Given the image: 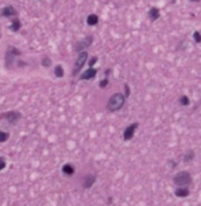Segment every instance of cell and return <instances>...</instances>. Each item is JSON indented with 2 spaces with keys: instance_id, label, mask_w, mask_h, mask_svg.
Wrapping results in <instances>:
<instances>
[{
  "instance_id": "cell-1",
  "label": "cell",
  "mask_w": 201,
  "mask_h": 206,
  "mask_svg": "<svg viewBox=\"0 0 201 206\" xmlns=\"http://www.w3.org/2000/svg\"><path fill=\"white\" fill-rule=\"evenodd\" d=\"M125 102H126V98H125L123 94L115 93L110 97L108 102H107V109H108L110 112H118V111H121L122 108H123Z\"/></svg>"
},
{
  "instance_id": "cell-2",
  "label": "cell",
  "mask_w": 201,
  "mask_h": 206,
  "mask_svg": "<svg viewBox=\"0 0 201 206\" xmlns=\"http://www.w3.org/2000/svg\"><path fill=\"white\" fill-rule=\"evenodd\" d=\"M193 182L189 171H179L173 176V183L175 187H189Z\"/></svg>"
},
{
  "instance_id": "cell-3",
  "label": "cell",
  "mask_w": 201,
  "mask_h": 206,
  "mask_svg": "<svg viewBox=\"0 0 201 206\" xmlns=\"http://www.w3.org/2000/svg\"><path fill=\"white\" fill-rule=\"evenodd\" d=\"M86 60H88V52L86 51H82L78 53V57L75 60V64H74V70H73V75H77L78 72L82 70V67L85 66Z\"/></svg>"
},
{
  "instance_id": "cell-4",
  "label": "cell",
  "mask_w": 201,
  "mask_h": 206,
  "mask_svg": "<svg viewBox=\"0 0 201 206\" xmlns=\"http://www.w3.org/2000/svg\"><path fill=\"white\" fill-rule=\"evenodd\" d=\"M138 126H140V123H137V122H134V123H132L130 126H127V127L125 128V131H123V139H125V141L133 139V137H134V134H136V131H137V128H138Z\"/></svg>"
},
{
  "instance_id": "cell-5",
  "label": "cell",
  "mask_w": 201,
  "mask_h": 206,
  "mask_svg": "<svg viewBox=\"0 0 201 206\" xmlns=\"http://www.w3.org/2000/svg\"><path fill=\"white\" fill-rule=\"evenodd\" d=\"M0 119H6L8 123H11V124H14V123H17V120L21 119V113L19 112H4L0 115Z\"/></svg>"
},
{
  "instance_id": "cell-6",
  "label": "cell",
  "mask_w": 201,
  "mask_h": 206,
  "mask_svg": "<svg viewBox=\"0 0 201 206\" xmlns=\"http://www.w3.org/2000/svg\"><path fill=\"white\" fill-rule=\"evenodd\" d=\"M92 42H93V37H92V36L84 38V40L78 41L77 46H75V51H77V52H82L84 49H88L89 46L92 45Z\"/></svg>"
},
{
  "instance_id": "cell-7",
  "label": "cell",
  "mask_w": 201,
  "mask_h": 206,
  "mask_svg": "<svg viewBox=\"0 0 201 206\" xmlns=\"http://www.w3.org/2000/svg\"><path fill=\"white\" fill-rule=\"evenodd\" d=\"M96 75H97V70L93 68V67H89L86 71H84L82 74L80 75V79L81 81H88V79H93Z\"/></svg>"
},
{
  "instance_id": "cell-8",
  "label": "cell",
  "mask_w": 201,
  "mask_h": 206,
  "mask_svg": "<svg viewBox=\"0 0 201 206\" xmlns=\"http://www.w3.org/2000/svg\"><path fill=\"white\" fill-rule=\"evenodd\" d=\"M17 10L13 7V6H7L4 7L2 11H0V15L4 17V18H11V17H17Z\"/></svg>"
},
{
  "instance_id": "cell-9",
  "label": "cell",
  "mask_w": 201,
  "mask_h": 206,
  "mask_svg": "<svg viewBox=\"0 0 201 206\" xmlns=\"http://www.w3.org/2000/svg\"><path fill=\"white\" fill-rule=\"evenodd\" d=\"M174 194L178 198H186V197L190 195V190H189V187H177Z\"/></svg>"
},
{
  "instance_id": "cell-10",
  "label": "cell",
  "mask_w": 201,
  "mask_h": 206,
  "mask_svg": "<svg viewBox=\"0 0 201 206\" xmlns=\"http://www.w3.org/2000/svg\"><path fill=\"white\" fill-rule=\"evenodd\" d=\"M96 182V176L95 175H86L85 178H84V182H82V187L85 188V190H88L95 184Z\"/></svg>"
},
{
  "instance_id": "cell-11",
  "label": "cell",
  "mask_w": 201,
  "mask_h": 206,
  "mask_svg": "<svg viewBox=\"0 0 201 206\" xmlns=\"http://www.w3.org/2000/svg\"><path fill=\"white\" fill-rule=\"evenodd\" d=\"M148 18H149L152 22H155V20H157L160 18V10L157 7H151L149 8V11H148Z\"/></svg>"
},
{
  "instance_id": "cell-12",
  "label": "cell",
  "mask_w": 201,
  "mask_h": 206,
  "mask_svg": "<svg viewBox=\"0 0 201 206\" xmlns=\"http://www.w3.org/2000/svg\"><path fill=\"white\" fill-rule=\"evenodd\" d=\"M86 23H88L89 26H96L99 23V17L96 15V14H90L88 18H86Z\"/></svg>"
},
{
  "instance_id": "cell-13",
  "label": "cell",
  "mask_w": 201,
  "mask_h": 206,
  "mask_svg": "<svg viewBox=\"0 0 201 206\" xmlns=\"http://www.w3.org/2000/svg\"><path fill=\"white\" fill-rule=\"evenodd\" d=\"M19 29H21V20H19L18 18H14L13 19V23L10 25V30H13V31H18Z\"/></svg>"
},
{
  "instance_id": "cell-14",
  "label": "cell",
  "mask_w": 201,
  "mask_h": 206,
  "mask_svg": "<svg viewBox=\"0 0 201 206\" xmlns=\"http://www.w3.org/2000/svg\"><path fill=\"white\" fill-rule=\"evenodd\" d=\"M194 156H196V153L193 152V150H188V152L185 153V154H183V161H185V163H189V161H192L194 158Z\"/></svg>"
},
{
  "instance_id": "cell-15",
  "label": "cell",
  "mask_w": 201,
  "mask_h": 206,
  "mask_svg": "<svg viewBox=\"0 0 201 206\" xmlns=\"http://www.w3.org/2000/svg\"><path fill=\"white\" fill-rule=\"evenodd\" d=\"M63 173H66V175H73V173L75 172V169H74V167L71 165V164H66V165H63Z\"/></svg>"
},
{
  "instance_id": "cell-16",
  "label": "cell",
  "mask_w": 201,
  "mask_h": 206,
  "mask_svg": "<svg viewBox=\"0 0 201 206\" xmlns=\"http://www.w3.org/2000/svg\"><path fill=\"white\" fill-rule=\"evenodd\" d=\"M179 102H181V105H183V107H188V105H190V100H189V97L185 96V94L179 97Z\"/></svg>"
},
{
  "instance_id": "cell-17",
  "label": "cell",
  "mask_w": 201,
  "mask_h": 206,
  "mask_svg": "<svg viewBox=\"0 0 201 206\" xmlns=\"http://www.w3.org/2000/svg\"><path fill=\"white\" fill-rule=\"evenodd\" d=\"M55 75H56L58 78H62V76L65 75V72H63V67H62V66H56V67H55Z\"/></svg>"
},
{
  "instance_id": "cell-18",
  "label": "cell",
  "mask_w": 201,
  "mask_h": 206,
  "mask_svg": "<svg viewBox=\"0 0 201 206\" xmlns=\"http://www.w3.org/2000/svg\"><path fill=\"white\" fill-rule=\"evenodd\" d=\"M8 137H10V134H8V132L0 130V143H2V142H6V141L8 139Z\"/></svg>"
},
{
  "instance_id": "cell-19",
  "label": "cell",
  "mask_w": 201,
  "mask_h": 206,
  "mask_svg": "<svg viewBox=\"0 0 201 206\" xmlns=\"http://www.w3.org/2000/svg\"><path fill=\"white\" fill-rule=\"evenodd\" d=\"M193 38H194V41H196L197 44L201 42V33H200L199 30H194L193 31Z\"/></svg>"
},
{
  "instance_id": "cell-20",
  "label": "cell",
  "mask_w": 201,
  "mask_h": 206,
  "mask_svg": "<svg viewBox=\"0 0 201 206\" xmlns=\"http://www.w3.org/2000/svg\"><path fill=\"white\" fill-rule=\"evenodd\" d=\"M125 98H129V96H130V86L127 83H125Z\"/></svg>"
},
{
  "instance_id": "cell-21",
  "label": "cell",
  "mask_w": 201,
  "mask_h": 206,
  "mask_svg": "<svg viewBox=\"0 0 201 206\" xmlns=\"http://www.w3.org/2000/svg\"><path fill=\"white\" fill-rule=\"evenodd\" d=\"M107 86H108V78L106 76V78L100 82V87H103V89H104V87H107Z\"/></svg>"
},
{
  "instance_id": "cell-22",
  "label": "cell",
  "mask_w": 201,
  "mask_h": 206,
  "mask_svg": "<svg viewBox=\"0 0 201 206\" xmlns=\"http://www.w3.org/2000/svg\"><path fill=\"white\" fill-rule=\"evenodd\" d=\"M41 64H43L44 67H49V64H51V60H49V57H44V59H43Z\"/></svg>"
},
{
  "instance_id": "cell-23",
  "label": "cell",
  "mask_w": 201,
  "mask_h": 206,
  "mask_svg": "<svg viewBox=\"0 0 201 206\" xmlns=\"http://www.w3.org/2000/svg\"><path fill=\"white\" fill-rule=\"evenodd\" d=\"M4 168H6V161L3 157H0V171H3Z\"/></svg>"
},
{
  "instance_id": "cell-24",
  "label": "cell",
  "mask_w": 201,
  "mask_h": 206,
  "mask_svg": "<svg viewBox=\"0 0 201 206\" xmlns=\"http://www.w3.org/2000/svg\"><path fill=\"white\" fill-rule=\"evenodd\" d=\"M96 61H97V57H96V56H93L92 59H90V61H89V67H92L93 64L96 63Z\"/></svg>"
},
{
  "instance_id": "cell-25",
  "label": "cell",
  "mask_w": 201,
  "mask_h": 206,
  "mask_svg": "<svg viewBox=\"0 0 201 206\" xmlns=\"http://www.w3.org/2000/svg\"><path fill=\"white\" fill-rule=\"evenodd\" d=\"M168 165H171V168H174V167L177 165V163H174V161H168Z\"/></svg>"
},
{
  "instance_id": "cell-26",
  "label": "cell",
  "mask_w": 201,
  "mask_h": 206,
  "mask_svg": "<svg viewBox=\"0 0 201 206\" xmlns=\"http://www.w3.org/2000/svg\"><path fill=\"white\" fill-rule=\"evenodd\" d=\"M192 2H200V0H192Z\"/></svg>"
}]
</instances>
